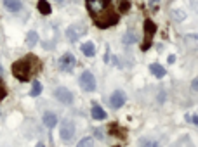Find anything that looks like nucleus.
Masks as SVG:
<instances>
[{"label":"nucleus","instance_id":"f257e3e1","mask_svg":"<svg viewBox=\"0 0 198 147\" xmlns=\"http://www.w3.org/2000/svg\"><path fill=\"white\" fill-rule=\"evenodd\" d=\"M85 5L97 28L106 30L118 23V14L113 7L111 0H85Z\"/></svg>","mask_w":198,"mask_h":147},{"label":"nucleus","instance_id":"f03ea898","mask_svg":"<svg viewBox=\"0 0 198 147\" xmlns=\"http://www.w3.org/2000/svg\"><path fill=\"white\" fill-rule=\"evenodd\" d=\"M42 69V62L37 56L28 54L23 59L16 61L12 64V75L19 80V81H30L31 76H35Z\"/></svg>","mask_w":198,"mask_h":147},{"label":"nucleus","instance_id":"7ed1b4c3","mask_svg":"<svg viewBox=\"0 0 198 147\" xmlns=\"http://www.w3.org/2000/svg\"><path fill=\"white\" fill-rule=\"evenodd\" d=\"M157 33V26L153 24V21L146 19L144 21V42H142L141 49L142 50H148L151 47V42H153V35Z\"/></svg>","mask_w":198,"mask_h":147},{"label":"nucleus","instance_id":"20e7f679","mask_svg":"<svg viewBox=\"0 0 198 147\" xmlns=\"http://www.w3.org/2000/svg\"><path fill=\"white\" fill-rule=\"evenodd\" d=\"M85 33H87V26L83 23H75V24H71V26H68V30H66V37L70 42H77Z\"/></svg>","mask_w":198,"mask_h":147},{"label":"nucleus","instance_id":"39448f33","mask_svg":"<svg viewBox=\"0 0 198 147\" xmlns=\"http://www.w3.org/2000/svg\"><path fill=\"white\" fill-rule=\"evenodd\" d=\"M59 135H61V139H63L64 142H70V140L73 139V135H75V125H73V121H70V120L61 121Z\"/></svg>","mask_w":198,"mask_h":147},{"label":"nucleus","instance_id":"423d86ee","mask_svg":"<svg viewBox=\"0 0 198 147\" xmlns=\"http://www.w3.org/2000/svg\"><path fill=\"white\" fill-rule=\"evenodd\" d=\"M77 64V59L73 54H64V56H61L59 59V69L64 73H71L73 71V68H75Z\"/></svg>","mask_w":198,"mask_h":147},{"label":"nucleus","instance_id":"0eeeda50","mask_svg":"<svg viewBox=\"0 0 198 147\" xmlns=\"http://www.w3.org/2000/svg\"><path fill=\"white\" fill-rule=\"evenodd\" d=\"M80 87H82L83 90H87V92L96 90V78H94L92 73H89V71L82 73V76H80Z\"/></svg>","mask_w":198,"mask_h":147},{"label":"nucleus","instance_id":"6e6552de","mask_svg":"<svg viewBox=\"0 0 198 147\" xmlns=\"http://www.w3.org/2000/svg\"><path fill=\"white\" fill-rule=\"evenodd\" d=\"M125 100H127V97H125V94L122 90H115L111 94V97H110V104H111L113 109H120L125 104Z\"/></svg>","mask_w":198,"mask_h":147},{"label":"nucleus","instance_id":"1a4fd4ad","mask_svg":"<svg viewBox=\"0 0 198 147\" xmlns=\"http://www.w3.org/2000/svg\"><path fill=\"white\" fill-rule=\"evenodd\" d=\"M54 95H56V97L59 99V102H63V104H71V102H73V94L64 87H59L54 92Z\"/></svg>","mask_w":198,"mask_h":147},{"label":"nucleus","instance_id":"9d476101","mask_svg":"<svg viewBox=\"0 0 198 147\" xmlns=\"http://www.w3.org/2000/svg\"><path fill=\"white\" fill-rule=\"evenodd\" d=\"M4 7L11 12H18L21 11V2L19 0H4Z\"/></svg>","mask_w":198,"mask_h":147},{"label":"nucleus","instance_id":"9b49d317","mask_svg":"<svg viewBox=\"0 0 198 147\" xmlns=\"http://www.w3.org/2000/svg\"><path fill=\"white\" fill-rule=\"evenodd\" d=\"M44 123L45 126H49V128H54L57 125V116L54 113H45L44 114Z\"/></svg>","mask_w":198,"mask_h":147},{"label":"nucleus","instance_id":"f8f14e48","mask_svg":"<svg viewBox=\"0 0 198 147\" xmlns=\"http://www.w3.org/2000/svg\"><path fill=\"white\" fill-rule=\"evenodd\" d=\"M82 52H83V56H87V57H92L94 54H96V47H94V43L92 42H85V43H82Z\"/></svg>","mask_w":198,"mask_h":147},{"label":"nucleus","instance_id":"ddd939ff","mask_svg":"<svg viewBox=\"0 0 198 147\" xmlns=\"http://www.w3.org/2000/svg\"><path fill=\"white\" fill-rule=\"evenodd\" d=\"M150 71H151V75L157 76V78H163L165 76V68L163 66H160V64H157V62L150 66Z\"/></svg>","mask_w":198,"mask_h":147},{"label":"nucleus","instance_id":"4468645a","mask_svg":"<svg viewBox=\"0 0 198 147\" xmlns=\"http://www.w3.org/2000/svg\"><path fill=\"white\" fill-rule=\"evenodd\" d=\"M94 120H104L106 118V111L103 109L101 106H92V111H90Z\"/></svg>","mask_w":198,"mask_h":147},{"label":"nucleus","instance_id":"2eb2a0df","mask_svg":"<svg viewBox=\"0 0 198 147\" xmlns=\"http://www.w3.org/2000/svg\"><path fill=\"white\" fill-rule=\"evenodd\" d=\"M37 42H38L37 31H28V35H26V45L28 47H33V45H37Z\"/></svg>","mask_w":198,"mask_h":147},{"label":"nucleus","instance_id":"dca6fc26","mask_svg":"<svg viewBox=\"0 0 198 147\" xmlns=\"http://www.w3.org/2000/svg\"><path fill=\"white\" fill-rule=\"evenodd\" d=\"M38 11H40L42 14H51L52 9H51V5H49L45 0H40V2H38Z\"/></svg>","mask_w":198,"mask_h":147},{"label":"nucleus","instance_id":"f3484780","mask_svg":"<svg viewBox=\"0 0 198 147\" xmlns=\"http://www.w3.org/2000/svg\"><path fill=\"white\" fill-rule=\"evenodd\" d=\"M42 92V83L40 81H33V88H31V97H37Z\"/></svg>","mask_w":198,"mask_h":147},{"label":"nucleus","instance_id":"a211bd4d","mask_svg":"<svg viewBox=\"0 0 198 147\" xmlns=\"http://www.w3.org/2000/svg\"><path fill=\"white\" fill-rule=\"evenodd\" d=\"M77 147H94V140L89 139V137H87V139H82L77 144Z\"/></svg>","mask_w":198,"mask_h":147},{"label":"nucleus","instance_id":"6ab92c4d","mask_svg":"<svg viewBox=\"0 0 198 147\" xmlns=\"http://www.w3.org/2000/svg\"><path fill=\"white\" fill-rule=\"evenodd\" d=\"M5 95H7V90H5V83H4V80L0 78V102L5 99Z\"/></svg>","mask_w":198,"mask_h":147},{"label":"nucleus","instance_id":"aec40b11","mask_svg":"<svg viewBox=\"0 0 198 147\" xmlns=\"http://www.w3.org/2000/svg\"><path fill=\"white\" fill-rule=\"evenodd\" d=\"M141 147H160V144H158L157 140H144V142L141 144Z\"/></svg>","mask_w":198,"mask_h":147},{"label":"nucleus","instance_id":"412c9836","mask_svg":"<svg viewBox=\"0 0 198 147\" xmlns=\"http://www.w3.org/2000/svg\"><path fill=\"white\" fill-rule=\"evenodd\" d=\"M123 42H125V43H134V42H136V35L127 33L125 37H123Z\"/></svg>","mask_w":198,"mask_h":147},{"label":"nucleus","instance_id":"4be33fe9","mask_svg":"<svg viewBox=\"0 0 198 147\" xmlns=\"http://www.w3.org/2000/svg\"><path fill=\"white\" fill-rule=\"evenodd\" d=\"M150 7L151 9H157L158 7V0H150Z\"/></svg>","mask_w":198,"mask_h":147},{"label":"nucleus","instance_id":"5701e85b","mask_svg":"<svg viewBox=\"0 0 198 147\" xmlns=\"http://www.w3.org/2000/svg\"><path fill=\"white\" fill-rule=\"evenodd\" d=\"M191 88H193V90H198V80H193V87Z\"/></svg>","mask_w":198,"mask_h":147},{"label":"nucleus","instance_id":"b1692460","mask_svg":"<svg viewBox=\"0 0 198 147\" xmlns=\"http://www.w3.org/2000/svg\"><path fill=\"white\" fill-rule=\"evenodd\" d=\"M169 62H170V64H172V62H176V56H169Z\"/></svg>","mask_w":198,"mask_h":147},{"label":"nucleus","instance_id":"393cba45","mask_svg":"<svg viewBox=\"0 0 198 147\" xmlns=\"http://www.w3.org/2000/svg\"><path fill=\"white\" fill-rule=\"evenodd\" d=\"M37 147H45V145H44V144H37Z\"/></svg>","mask_w":198,"mask_h":147},{"label":"nucleus","instance_id":"a878e982","mask_svg":"<svg viewBox=\"0 0 198 147\" xmlns=\"http://www.w3.org/2000/svg\"><path fill=\"white\" fill-rule=\"evenodd\" d=\"M56 2H57V4H61V2H63V0H56Z\"/></svg>","mask_w":198,"mask_h":147}]
</instances>
